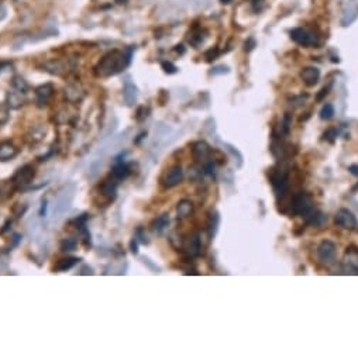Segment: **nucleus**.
<instances>
[{"label":"nucleus","instance_id":"f257e3e1","mask_svg":"<svg viewBox=\"0 0 358 359\" xmlns=\"http://www.w3.org/2000/svg\"><path fill=\"white\" fill-rule=\"evenodd\" d=\"M130 61H131V49H128L126 52L117 51V49L110 51L97 62V65L95 67V73L100 78H109L122 72L124 68L128 67Z\"/></svg>","mask_w":358,"mask_h":359},{"label":"nucleus","instance_id":"f03ea898","mask_svg":"<svg viewBox=\"0 0 358 359\" xmlns=\"http://www.w3.org/2000/svg\"><path fill=\"white\" fill-rule=\"evenodd\" d=\"M73 196H75V186L73 185H68L65 188L62 189L60 192V195L57 196L54 204V219L61 217L62 214L67 212L68 208L71 207L73 200Z\"/></svg>","mask_w":358,"mask_h":359},{"label":"nucleus","instance_id":"7ed1b4c3","mask_svg":"<svg viewBox=\"0 0 358 359\" xmlns=\"http://www.w3.org/2000/svg\"><path fill=\"white\" fill-rule=\"evenodd\" d=\"M291 38L296 44L302 45V47H316V45H319V43H320L317 33H315L313 30H309V28H305V27L293 28L291 31Z\"/></svg>","mask_w":358,"mask_h":359},{"label":"nucleus","instance_id":"20e7f679","mask_svg":"<svg viewBox=\"0 0 358 359\" xmlns=\"http://www.w3.org/2000/svg\"><path fill=\"white\" fill-rule=\"evenodd\" d=\"M313 208H315L313 201H312V197H310L308 193L300 192V193H296V195L293 196V199H292L291 201V210L293 214L305 217V216L309 214Z\"/></svg>","mask_w":358,"mask_h":359},{"label":"nucleus","instance_id":"39448f33","mask_svg":"<svg viewBox=\"0 0 358 359\" xmlns=\"http://www.w3.org/2000/svg\"><path fill=\"white\" fill-rule=\"evenodd\" d=\"M336 254H337V248H336V244L332 241H322L319 244L317 250H316V255L317 259L323 265H332L336 261Z\"/></svg>","mask_w":358,"mask_h":359},{"label":"nucleus","instance_id":"423d86ee","mask_svg":"<svg viewBox=\"0 0 358 359\" xmlns=\"http://www.w3.org/2000/svg\"><path fill=\"white\" fill-rule=\"evenodd\" d=\"M34 176H36V171H34V168H33L31 165H24L23 168H20V169L14 173L12 182L16 188L24 189L27 188L29 185L33 183Z\"/></svg>","mask_w":358,"mask_h":359},{"label":"nucleus","instance_id":"0eeeda50","mask_svg":"<svg viewBox=\"0 0 358 359\" xmlns=\"http://www.w3.org/2000/svg\"><path fill=\"white\" fill-rule=\"evenodd\" d=\"M334 223L344 230H355L358 227L357 217L348 210V208H340L334 216Z\"/></svg>","mask_w":358,"mask_h":359},{"label":"nucleus","instance_id":"6e6552de","mask_svg":"<svg viewBox=\"0 0 358 359\" xmlns=\"http://www.w3.org/2000/svg\"><path fill=\"white\" fill-rule=\"evenodd\" d=\"M210 154H212V149L205 141H199L192 146V155H194V159L196 162H205L206 164Z\"/></svg>","mask_w":358,"mask_h":359},{"label":"nucleus","instance_id":"1a4fd4ad","mask_svg":"<svg viewBox=\"0 0 358 359\" xmlns=\"http://www.w3.org/2000/svg\"><path fill=\"white\" fill-rule=\"evenodd\" d=\"M54 96V86L51 83L38 86L36 89V99L38 106H45Z\"/></svg>","mask_w":358,"mask_h":359},{"label":"nucleus","instance_id":"9d476101","mask_svg":"<svg viewBox=\"0 0 358 359\" xmlns=\"http://www.w3.org/2000/svg\"><path fill=\"white\" fill-rule=\"evenodd\" d=\"M182 248L189 256L199 255L202 250V244H201V238H199V235H198V234H194V235H190V237L186 238V240H185V243H183Z\"/></svg>","mask_w":358,"mask_h":359},{"label":"nucleus","instance_id":"9b49d317","mask_svg":"<svg viewBox=\"0 0 358 359\" xmlns=\"http://www.w3.org/2000/svg\"><path fill=\"white\" fill-rule=\"evenodd\" d=\"M182 168H181V166H174V168H171L170 171L167 172V175H165L164 179H162V182H164L165 188H174L178 183L182 182Z\"/></svg>","mask_w":358,"mask_h":359},{"label":"nucleus","instance_id":"f8f14e48","mask_svg":"<svg viewBox=\"0 0 358 359\" xmlns=\"http://www.w3.org/2000/svg\"><path fill=\"white\" fill-rule=\"evenodd\" d=\"M300 78L304 80L305 85L312 87V86H315L316 83L319 82V79H320V71L315 67L304 68V69L300 71Z\"/></svg>","mask_w":358,"mask_h":359},{"label":"nucleus","instance_id":"ddd939ff","mask_svg":"<svg viewBox=\"0 0 358 359\" xmlns=\"http://www.w3.org/2000/svg\"><path fill=\"white\" fill-rule=\"evenodd\" d=\"M6 103L9 109H18V107H21L25 103V93L13 87V91L7 93Z\"/></svg>","mask_w":358,"mask_h":359},{"label":"nucleus","instance_id":"4468645a","mask_svg":"<svg viewBox=\"0 0 358 359\" xmlns=\"http://www.w3.org/2000/svg\"><path fill=\"white\" fill-rule=\"evenodd\" d=\"M120 158H122V157H119V158L116 159V165H115V168H113V172H112L113 177L117 179V181L126 179V177L128 176V173H130V168H128V165L126 164V162H123Z\"/></svg>","mask_w":358,"mask_h":359},{"label":"nucleus","instance_id":"2eb2a0df","mask_svg":"<svg viewBox=\"0 0 358 359\" xmlns=\"http://www.w3.org/2000/svg\"><path fill=\"white\" fill-rule=\"evenodd\" d=\"M305 220H306V224L315 225V227H322V225L327 221V217H326L322 212L313 208L309 214L305 216Z\"/></svg>","mask_w":358,"mask_h":359},{"label":"nucleus","instance_id":"dca6fc26","mask_svg":"<svg viewBox=\"0 0 358 359\" xmlns=\"http://www.w3.org/2000/svg\"><path fill=\"white\" fill-rule=\"evenodd\" d=\"M44 68H45V71L49 73H54V75H64V73L68 71L69 65H68L67 61H49L44 65Z\"/></svg>","mask_w":358,"mask_h":359},{"label":"nucleus","instance_id":"f3484780","mask_svg":"<svg viewBox=\"0 0 358 359\" xmlns=\"http://www.w3.org/2000/svg\"><path fill=\"white\" fill-rule=\"evenodd\" d=\"M18 154V149L12 142H2L0 144V161H10Z\"/></svg>","mask_w":358,"mask_h":359},{"label":"nucleus","instance_id":"a211bd4d","mask_svg":"<svg viewBox=\"0 0 358 359\" xmlns=\"http://www.w3.org/2000/svg\"><path fill=\"white\" fill-rule=\"evenodd\" d=\"M192 213H194V204H192V201L182 200L178 203V206H176L178 219H186V217H189Z\"/></svg>","mask_w":358,"mask_h":359},{"label":"nucleus","instance_id":"6ab92c4d","mask_svg":"<svg viewBox=\"0 0 358 359\" xmlns=\"http://www.w3.org/2000/svg\"><path fill=\"white\" fill-rule=\"evenodd\" d=\"M123 96H124V100H126V103H127L128 106L134 104L135 103V100H137V87H135L130 80H127L126 85H124Z\"/></svg>","mask_w":358,"mask_h":359},{"label":"nucleus","instance_id":"aec40b11","mask_svg":"<svg viewBox=\"0 0 358 359\" xmlns=\"http://www.w3.org/2000/svg\"><path fill=\"white\" fill-rule=\"evenodd\" d=\"M170 224V216L168 214H162L159 216L157 220H154L152 223V231L155 234H162L165 231V228Z\"/></svg>","mask_w":358,"mask_h":359},{"label":"nucleus","instance_id":"412c9836","mask_svg":"<svg viewBox=\"0 0 358 359\" xmlns=\"http://www.w3.org/2000/svg\"><path fill=\"white\" fill-rule=\"evenodd\" d=\"M78 262V258H64V259L58 261V263L54 266V271H57V272H65V271L72 269Z\"/></svg>","mask_w":358,"mask_h":359},{"label":"nucleus","instance_id":"4be33fe9","mask_svg":"<svg viewBox=\"0 0 358 359\" xmlns=\"http://www.w3.org/2000/svg\"><path fill=\"white\" fill-rule=\"evenodd\" d=\"M65 96L68 98V100L71 102H76L79 99H82L84 96V92L80 91V87L78 85H69L65 87Z\"/></svg>","mask_w":358,"mask_h":359},{"label":"nucleus","instance_id":"5701e85b","mask_svg":"<svg viewBox=\"0 0 358 359\" xmlns=\"http://www.w3.org/2000/svg\"><path fill=\"white\" fill-rule=\"evenodd\" d=\"M218 223H220V217H218L217 212H212L210 217H209V223H207V231L210 237H214V234L217 232Z\"/></svg>","mask_w":358,"mask_h":359},{"label":"nucleus","instance_id":"b1692460","mask_svg":"<svg viewBox=\"0 0 358 359\" xmlns=\"http://www.w3.org/2000/svg\"><path fill=\"white\" fill-rule=\"evenodd\" d=\"M100 192L104 197H107V200H115L116 197V183L115 182H104L100 186Z\"/></svg>","mask_w":358,"mask_h":359},{"label":"nucleus","instance_id":"393cba45","mask_svg":"<svg viewBox=\"0 0 358 359\" xmlns=\"http://www.w3.org/2000/svg\"><path fill=\"white\" fill-rule=\"evenodd\" d=\"M355 17H357V9H352L351 7V9L346 10L344 16L341 18V23H343V25H348L355 20Z\"/></svg>","mask_w":358,"mask_h":359},{"label":"nucleus","instance_id":"a878e982","mask_svg":"<svg viewBox=\"0 0 358 359\" xmlns=\"http://www.w3.org/2000/svg\"><path fill=\"white\" fill-rule=\"evenodd\" d=\"M334 117L333 104H324L323 109L320 110V118L322 120H332Z\"/></svg>","mask_w":358,"mask_h":359},{"label":"nucleus","instance_id":"bb28decb","mask_svg":"<svg viewBox=\"0 0 358 359\" xmlns=\"http://www.w3.org/2000/svg\"><path fill=\"white\" fill-rule=\"evenodd\" d=\"M12 85L14 89L24 92V93H27V91H29V85H27V82H25L23 78H20V76H16V78L13 79Z\"/></svg>","mask_w":358,"mask_h":359},{"label":"nucleus","instance_id":"cd10ccee","mask_svg":"<svg viewBox=\"0 0 358 359\" xmlns=\"http://www.w3.org/2000/svg\"><path fill=\"white\" fill-rule=\"evenodd\" d=\"M76 248V241L72 238H67L65 241H62L61 250L62 251H73Z\"/></svg>","mask_w":358,"mask_h":359},{"label":"nucleus","instance_id":"c85d7f7f","mask_svg":"<svg viewBox=\"0 0 358 359\" xmlns=\"http://www.w3.org/2000/svg\"><path fill=\"white\" fill-rule=\"evenodd\" d=\"M337 134H339V131H337L336 128H328L327 131L323 134V140L328 141V142H334V140H336Z\"/></svg>","mask_w":358,"mask_h":359},{"label":"nucleus","instance_id":"c756f323","mask_svg":"<svg viewBox=\"0 0 358 359\" xmlns=\"http://www.w3.org/2000/svg\"><path fill=\"white\" fill-rule=\"evenodd\" d=\"M9 120V107L6 106H0V126L6 124Z\"/></svg>","mask_w":358,"mask_h":359},{"label":"nucleus","instance_id":"7c9ffc66","mask_svg":"<svg viewBox=\"0 0 358 359\" xmlns=\"http://www.w3.org/2000/svg\"><path fill=\"white\" fill-rule=\"evenodd\" d=\"M162 68H164V71L167 73H175L176 72V67L174 65V64H171V62H162Z\"/></svg>","mask_w":358,"mask_h":359},{"label":"nucleus","instance_id":"2f4dec72","mask_svg":"<svg viewBox=\"0 0 358 359\" xmlns=\"http://www.w3.org/2000/svg\"><path fill=\"white\" fill-rule=\"evenodd\" d=\"M217 55H218V49L214 48V49H210V51H207L205 56H206L207 61H213V59H216V58H217Z\"/></svg>","mask_w":358,"mask_h":359},{"label":"nucleus","instance_id":"473e14b6","mask_svg":"<svg viewBox=\"0 0 358 359\" xmlns=\"http://www.w3.org/2000/svg\"><path fill=\"white\" fill-rule=\"evenodd\" d=\"M330 87H332L330 85H328L327 87H323L322 91H320V93L317 95V98H316V99H317V102H322L323 99H324V96H327L328 91H330Z\"/></svg>","mask_w":358,"mask_h":359},{"label":"nucleus","instance_id":"72a5a7b5","mask_svg":"<svg viewBox=\"0 0 358 359\" xmlns=\"http://www.w3.org/2000/svg\"><path fill=\"white\" fill-rule=\"evenodd\" d=\"M229 72V69L226 67H217V68H214L212 71V75H218V73H227Z\"/></svg>","mask_w":358,"mask_h":359},{"label":"nucleus","instance_id":"f704fd0d","mask_svg":"<svg viewBox=\"0 0 358 359\" xmlns=\"http://www.w3.org/2000/svg\"><path fill=\"white\" fill-rule=\"evenodd\" d=\"M130 248H131V252H133V254H137V252H139V250H137V238H133V240H131Z\"/></svg>","mask_w":358,"mask_h":359},{"label":"nucleus","instance_id":"c9c22d12","mask_svg":"<svg viewBox=\"0 0 358 359\" xmlns=\"http://www.w3.org/2000/svg\"><path fill=\"white\" fill-rule=\"evenodd\" d=\"M254 47H255V41L253 40V38H250L249 41L245 43V51H251Z\"/></svg>","mask_w":358,"mask_h":359},{"label":"nucleus","instance_id":"e433bc0d","mask_svg":"<svg viewBox=\"0 0 358 359\" xmlns=\"http://www.w3.org/2000/svg\"><path fill=\"white\" fill-rule=\"evenodd\" d=\"M348 171L351 172L352 175H355V176H358V165H351V166L348 168Z\"/></svg>","mask_w":358,"mask_h":359},{"label":"nucleus","instance_id":"4c0bfd02","mask_svg":"<svg viewBox=\"0 0 358 359\" xmlns=\"http://www.w3.org/2000/svg\"><path fill=\"white\" fill-rule=\"evenodd\" d=\"M5 16H6V9H5V6L0 5V20L5 18Z\"/></svg>","mask_w":358,"mask_h":359},{"label":"nucleus","instance_id":"58836bf2","mask_svg":"<svg viewBox=\"0 0 358 359\" xmlns=\"http://www.w3.org/2000/svg\"><path fill=\"white\" fill-rule=\"evenodd\" d=\"M231 2H233V0H220V3H223V5H229Z\"/></svg>","mask_w":358,"mask_h":359}]
</instances>
